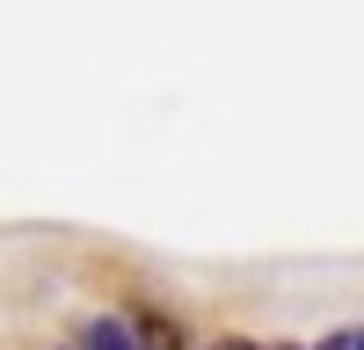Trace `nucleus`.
<instances>
[{
  "instance_id": "obj_2",
  "label": "nucleus",
  "mask_w": 364,
  "mask_h": 350,
  "mask_svg": "<svg viewBox=\"0 0 364 350\" xmlns=\"http://www.w3.org/2000/svg\"><path fill=\"white\" fill-rule=\"evenodd\" d=\"M132 329H139V343H146V350H182V329H175L168 314H139Z\"/></svg>"
},
{
  "instance_id": "obj_1",
  "label": "nucleus",
  "mask_w": 364,
  "mask_h": 350,
  "mask_svg": "<svg viewBox=\"0 0 364 350\" xmlns=\"http://www.w3.org/2000/svg\"><path fill=\"white\" fill-rule=\"evenodd\" d=\"M80 350H146V343H139V329H132V321L102 314V321H87V329H80Z\"/></svg>"
},
{
  "instance_id": "obj_3",
  "label": "nucleus",
  "mask_w": 364,
  "mask_h": 350,
  "mask_svg": "<svg viewBox=\"0 0 364 350\" xmlns=\"http://www.w3.org/2000/svg\"><path fill=\"white\" fill-rule=\"evenodd\" d=\"M211 350H291V343H248V336H219Z\"/></svg>"
}]
</instances>
